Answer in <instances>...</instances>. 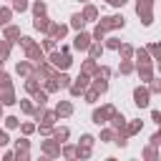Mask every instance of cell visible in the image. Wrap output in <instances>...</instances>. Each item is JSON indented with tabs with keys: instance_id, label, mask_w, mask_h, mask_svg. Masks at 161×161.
Here are the masks:
<instances>
[{
	"instance_id": "obj_1",
	"label": "cell",
	"mask_w": 161,
	"mask_h": 161,
	"mask_svg": "<svg viewBox=\"0 0 161 161\" xmlns=\"http://www.w3.org/2000/svg\"><path fill=\"white\" fill-rule=\"evenodd\" d=\"M45 60H48V63H50L55 70H68V68L73 65V58H70V53H60L58 48H55V50H50Z\"/></svg>"
},
{
	"instance_id": "obj_2",
	"label": "cell",
	"mask_w": 161,
	"mask_h": 161,
	"mask_svg": "<svg viewBox=\"0 0 161 161\" xmlns=\"http://www.w3.org/2000/svg\"><path fill=\"white\" fill-rule=\"evenodd\" d=\"M153 5H156V0H136V15L141 18V23L146 28L153 25Z\"/></svg>"
},
{
	"instance_id": "obj_3",
	"label": "cell",
	"mask_w": 161,
	"mask_h": 161,
	"mask_svg": "<svg viewBox=\"0 0 161 161\" xmlns=\"http://www.w3.org/2000/svg\"><path fill=\"white\" fill-rule=\"evenodd\" d=\"M106 33L108 30H121V28H126V18L121 15V13H116V15H98V20H96Z\"/></svg>"
},
{
	"instance_id": "obj_4",
	"label": "cell",
	"mask_w": 161,
	"mask_h": 161,
	"mask_svg": "<svg viewBox=\"0 0 161 161\" xmlns=\"http://www.w3.org/2000/svg\"><path fill=\"white\" fill-rule=\"evenodd\" d=\"M116 111H118V108H116L113 103H106V106H101V108H93L91 121H93L96 126H106V123H108V118H111Z\"/></svg>"
},
{
	"instance_id": "obj_5",
	"label": "cell",
	"mask_w": 161,
	"mask_h": 161,
	"mask_svg": "<svg viewBox=\"0 0 161 161\" xmlns=\"http://www.w3.org/2000/svg\"><path fill=\"white\" fill-rule=\"evenodd\" d=\"M133 106L136 108H148L151 106V93H148L146 83H141V86L133 88Z\"/></svg>"
},
{
	"instance_id": "obj_6",
	"label": "cell",
	"mask_w": 161,
	"mask_h": 161,
	"mask_svg": "<svg viewBox=\"0 0 161 161\" xmlns=\"http://www.w3.org/2000/svg\"><path fill=\"white\" fill-rule=\"evenodd\" d=\"M40 153L48 158H58L60 156V143L53 136H45V141H40Z\"/></svg>"
},
{
	"instance_id": "obj_7",
	"label": "cell",
	"mask_w": 161,
	"mask_h": 161,
	"mask_svg": "<svg viewBox=\"0 0 161 161\" xmlns=\"http://www.w3.org/2000/svg\"><path fill=\"white\" fill-rule=\"evenodd\" d=\"M23 50H25V58H28V60H33V63L45 60V50L40 48V43H38V40H30L28 45H23Z\"/></svg>"
},
{
	"instance_id": "obj_8",
	"label": "cell",
	"mask_w": 161,
	"mask_h": 161,
	"mask_svg": "<svg viewBox=\"0 0 161 161\" xmlns=\"http://www.w3.org/2000/svg\"><path fill=\"white\" fill-rule=\"evenodd\" d=\"M133 73H138L141 83H148L156 73H153V63H133Z\"/></svg>"
},
{
	"instance_id": "obj_9",
	"label": "cell",
	"mask_w": 161,
	"mask_h": 161,
	"mask_svg": "<svg viewBox=\"0 0 161 161\" xmlns=\"http://www.w3.org/2000/svg\"><path fill=\"white\" fill-rule=\"evenodd\" d=\"M91 40H93V38H91V33H88V30H75V38H73V50H80V53H83V50L91 45Z\"/></svg>"
},
{
	"instance_id": "obj_10",
	"label": "cell",
	"mask_w": 161,
	"mask_h": 161,
	"mask_svg": "<svg viewBox=\"0 0 161 161\" xmlns=\"http://www.w3.org/2000/svg\"><path fill=\"white\" fill-rule=\"evenodd\" d=\"M68 23H50V28H48V35L53 38V40H63L65 35H68Z\"/></svg>"
},
{
	"instance_id": "obj_11",
	"label": "cell",
	"mask_w": 161,
	"mask_h": 161,
	"mask_svg": "<svg viewBox=\"0 0 161 161\" xmlns=\"http://www.w3.org/2000/svg\"><path fill=\"white\" fill-rule=\"evenodd\" d=\"M141 128H143V121H141V118H126L123 133H126L128 138H133V136H138V133H141Z\"/></svg>"
},
{
	"instance_id": "obj_12",
	"label": "cell",
	"mask_w": 161,
	"mask_h": 161,
	"mask_svg": "<svg viewBox=\"0 0 161 161\" xmlns=\"http://www.w3.org/2000/svg\"><path fill=\"white\" fill-rule=\"evenodd\" d=\"M33 70H35V63H33V60H28V58L15 63V73H18L20 78H28V75H33Z\"/></svg>"
},
{
	"instance_id": "obj_13",
	"label": "cell",
	"mask_w": 161,
	"mask_h": 161,
	"mask_svg": "<svg viewBox=\"0 0 161 161\" xmlns=\"http://www.w3.org/2000/svg\"><path fill=\"white\" fill-rule=\"evenodd\" d=\"M80 15H83V20H86V23H96V20H98V15H101V10H98L93 3H86V5H83V10H80Z\"/></svg>"
},
{
	"instance_id": "obj_14",
	"label": "cell",
	"mask_w": 161,
	"mask_h": 161,
	"mask_svg": "<svg viewBox=\"0 0 161 161\" xmlns=\"http://www.w3.org/2000/svg\"><path fill=\"white\" fill-rule=\"evenodd\" d=\"M53 111H55L58 118H70V116H73V103H70V101H58Z\"/></svg>"
},
{
	"instance_id": "obj_15",
	"label": "cell",
	"mask_w": 161,
	"mask_h": 161,
	"mask_svg": "<svg viewBox=\"0 0 161 161\" xmlns=\"http://www.w3.org/2000/svg\"><path fill=\"white\" fill-rule=\"evenodd\" d=\"M91 88H93L98 96L108 93V78H101V75H91Z\"/></svg>"
},
{
	"instance_id": "obj_16",
	"label": "cell",
	"mask_w": 161,
	"mask_h": 161,
	"mask_svg": "<svg viewBox=\"0 0 161 161\" xmlns=\"http://www.w3.org/2000/svg\"><path fill=\"white\" fill-rule=\"evenodd\" d=\"M50 18L48 15H35V20H33V28L38 30V33H43V35H48V28H50Z\"/></svg>"
},
{
	"instance_id": "obj_17",
	"label": "cell",
	"mask_w": 161,
	"mask_h": 161,
	"mask_svg": "<svg viewBox=\"0 0 161 161\" xmlns=\"http://www.w3.org/2000/svg\"><path fill=\"white\" fill-rule=\"evenodd\" d=\"M141 158H143V161H158V158H161V153H158V146H153V143L143 146V148H141Z\"/></svg>"
},
{
	"instance_id": "obj_18",
	"label": "cell",
	"mask_w": 161,
	"mask_h": 161,
	"mask_svg": "<svg viewBox=\"0 0 161 161\" xmlns=\"http://www.w3.org/2000/svg\"><path fill=\"white\" fill-rule=\"evenodd\" d=\"M0 103H3L5 108H10V106H15V103H18V96H15V88H5V91H0Z\"/></svg>"
},
{
	"instance_id": "obj_19",
	"label": "cell",
	"mask_w": 161,
	"mask_h": 161,
	"mask_svg": "<svg viewBox=\"0 0 161 161\" xmlns=\"http://www.w3.org/2000/svg\"><path fill=\"white\" fill-rule=\"evenodd\" d=\"M3 38H5V40H10V43H15V40L20 38V28H18V25H13V23L3 25Z\"/></svg>"
},
{
	"instance_id": "obj_20",
	"label": "cell",
	"mask_w": 161,
	"mask_h": 161,
	"mask_svg": "<svg viewBox=\"0 0 161 161\" xmlns=\"http://www.w3.org/2000/svg\"><path fill=\"white\" fill-rule=\"evenodd\" d=\"M103 50H106V48H103V43H101V40H91V45L86 48L88 58H96V60H98V58L103 55Z\"/></svg>"
},
{
	"instance_id": "obj_21",
	"label": "cell",
	"mask_w": 161,
	"mask_h": 161,
	"mask_svg": "<svg viewBox=\"0 0 161 161\" xmlns=\"http://www.w3.org/2000/svg\"><path fill=\"white\" fill-rule=\"evenodd\" d=\"M58 143H63V141H68L70 138V128L68 126H53V133H50Z\"/></svg>"
},
{
	"instance_id": "obj_22",
	"label": "cell",
	"mask_w": 161,
	"mask_h": 161,
	"mask_svg": "<svg viewBox=\"0 0 161 161\" xmlns=\"http://www.w3.org/2000/svg\"><path fill=\"white\" fill-rule=\"evenodd\" d=\"M108 126H111L113 131H123V126H126V116L116 111V113H113V116L108 118Z\"/></svg>"
},
{
	"instance_id": "obj_23",
	"label": "cell",
	"mask_w": 161,
	"mask_h": 161,
	"mask_svg": "<svg viewBox=\"0 0 161 161\" xmlns=\"http://www.w3.org/2000/svg\"><path fill=\"white\" fill-rule=\"evenodd\" d=\"M133 63H153L146 48H133Z\"/></svg>"
},
{
	"instance_id": "obj_24",
	"label": "cell",
	"mask_w": 161,
	"mask_h": 161,
	"mask_svg": "<svg viewBox=\"0 0 161 161\" xmlns=\"http://www.w3.org/2000/svg\"><path fill=\"white\" fill-rule=\"evenodd\" d=\"M113 138H116V131L106 123V126H101V136H98V141L101 143H113Z\"/></svg>"
},
{
	"instance_id": "obj_25",
	"label": "cell",
	"mask_w": 161,
	"mask_h": 161,
	"mask_svg": "<svg viewBox=\"0 0 161 161\" xmlns=\"http://www.w3.org/2000/svg\"><path fill=\"white\" fill-rule=\"evenodd\" d=\"M68 28H73V30H86V20H83V15H80V13H73L70 20H68Z\"/></svg>"
},
{
	"instance_id": "obj_26",
	"label": "cell",
	"mask_w": 161,
	"mask_h": 161,
	"mask_svg": "<svg viewBox=\"0 0 161 161\" xmlns=\"http://www.w3.org/2000/svg\"><path fill=\"white\" fill-rule=\"evenodd\" d=\"M96 68H98V60H96V58H86V60L80 63V73H86V75H93Z\"/></svg>"
},
{
	"instance_id": "obj_27",
	"label": "cell",
	"mask_w": 161,
	"mask_h": 161,
	"mask_svg": "<svg viewBox=\"0 0 161 161\" xmlns=\"http://www.w3.org/2000/svg\"><path fill=\"white\" fill-rule=\"evenodd\" d=\"M28 10H30L33 15H45V13H48V5H45V0H33Z\"/></svg>"
},
{
	"instance_id": "obj_28",
	"label": "cell",
	"mask_w": 161,
	"mask_h": 161,
	"mask_svg": "<svg viewBox=\"0 0 161 161\" xmlns=\"http://www.w3.org/2000/svg\"><path fill=\"white\" fill-rule=\"evenodd\" d=\"M118 55H121V60H133V45L131 43H121L118 45Z\"/></svg>"
},
{
	"instance_id": "obj_29",
	"label": "cell",
	"mask_w": 161,
	"mask_h": 161,
	"mask_svg": "<svg viewBox=\"0 0 161 161\" xmlns=\"http://www.w3.org/2000/svg\"><path fill=\"white\" fill-rule=\"evenodd\" d=\"M80 98H83V101H86V103H88V106H96V103H98V98H101V96H98V93H96V91H93V88H91V86H88V88H86V91H83V93H80Z\"/></svg>"
},
{
	"instance_id": "obj_30",
	"label": "cell",
	"mask_w": 161,
	"mask_h": 161,
	"mask_svg": "<svg viewBox=\"0 0 161 161\" xmlns=\"http://www.w3.org/2000/svg\"><path fill=\"white\" fill-rule=\"evenodd\" d=\"M3 128H8V131H15V128H20V118L18 116H3Z\"/></svg>"
},
{
	"instance_id": "obj_31",
	"label": "cell",
	"mask_w": 161,
	"mask_h": 161,
	"mask_svg": "<svg viewBox=\"0 0 161 161\" xmlns=\"http://www.w3.org/2000/svg\"><path fill=\"white\" fill-rule=\"evenodd\" d=\"M60 156H63V158H75V143L63 141V143H60Z\"/></svg>"
},
{
	"instance_id": "obj_32",
	"label": "cell",
	"mask_w": 161,
	"mask_h": 161,
	"mask_svg": "<svg viewBox=\"0 0 161 161\" xmlns=\"http://www.w3.org/2000/svg\"><path fill=\"white\" fill-rule=\"evenodd\" d=\"M75 88H80V91H86L88 86H91V75H86V73H78V78H73L70 80Z\"/></svg>"
},
{
	"instance_id": "obj_33",
	"label": "cell",
	"mask_w": 161,
	"mask_h": 161,
	"mask_svg": "<svg viewBox=\"0 0 161 161\" xmlns=\"http://www.w3.org/2000/svg\"><path fill=\"white\" fill-rule=\"evenodd\" d=\"M38 88H40V78H38V75H28V78H25V91L33 96Z\"/></svg>"
},
{
	"instance_id": "obj_34",
	"label": "cell",
	"mask_w": 161,
	"mask_h": 161,
	"mask_svg": "<svg viewBox=\"0 0 161 161\" xmlns=\"http://www.w3.org/2000/svg\"><path fill=\"white\" fill-rule=\"evenodd\" d=\"M91 156H93V146L75 143V158H91Z\"/></svg>"
},
{
	"instance_id": "obj_35",
	"label": "cell",
	"mask_w": 161,
	"mask_h": 161,
	"mask_svg": "<svg viewBox=\"0 0 161 161\" xmlns=\"http://www.w3.org/2000/svg\"><path fill=\"white\" fill-rule=\"evenodd\" d=\"M70 80H73V78H70L65 70H58V73H55V83H58V88H68Z\"/></svg>"
},
{
	"instance_id": "obj_36",
	"label": "cell",
	"mask_w": 161,
	"mask_h": 161,
	"mask_svg": "<svg viewBox=\"0 0 161 161\" xmlns=\"http://www.w3.org/2000/svg\"><path fill=\"white\" fill-rule=\"evenodd\" d=\"M10 50H13V43L3 38V40H0V60H8V58H10Z\"/></svg>"
},
{
	"instance_id": "obj_37",
	"label": "cell",
	"mask_w": 161,
	"mask_h": 161,
	"mask_svg": "<svg viewBox=\"0 0 161 161\" xmlns=\"http://www.w3.org/2000/svg\"><path fill=\"white\" fill-rule=\"evenodd\" d=\"M10 20H13V8L3 5V8H0V28H3V25H8Z\"/></svg>"
},
{
	"instance_id": "obj_38",
	"label": "cell",
	"mask_w": 161,
	"mask_h": 161,
	"mask_svg": "<svg viewBox=\"0 0 161 161\" xmlns=\"http://www.w3.org/2000/svg\"><path fill=\"white\" fill-rule=\"evenodd\" d=\"M133 73V60H121L118 63V75H131Z\"/></svg>"
},
{
	"instance_id": "obj_39",
	"label": "cell",
	"mask_w": 161,
	"mask_h": 161,
	"mask_svg": "<svg viewBox=\"0 0 161 161\" xmlns=\"http://www.w3.org/2000/svg\"><path fill=\"white\" fill-rule=\"evenodd\" d=\"M146 88H148V93H151V96H158V93H161V78H156V75H153V78L148 80V86H146Z\"/></svg>"
},
{
	"instance_id": "obj_40",
	"label": "cell",
	"mask_w": 161,
	"mask_h": 161,
	"mask_svg": "<svg viewBox=\"0 0 161 161\" xmlns=\"http://www.w3.org/2000/svg\"><path fill=\"white\" fill-rule=\"evenodd\" d=\"M33 103H35V106H45V103H48V93H45L43 88H38V91L33 93Z\"/></svg>"
},
{
	"instance_id": "obj_41",
	"label": "cell",
	"mask_w": 161,
	"mask_h": 161,
	"mask_svg": "<svg viewBox=\"0 0 161 161\" xmlns=\"http://www.w3.org/2000/svg\"><path fill=\"white\" fill-rule=\"evenodd\" d=\"M18 103H20V111H23L25 116H30V113H33V108H35V103H33V98H20Z\"/></svg>"
},
{
	"instance_id": "obj_42",
	"label": "cell",
	"mask_w": 161,
	"mask_h": 161,
	"mask_svg": "<svg viewBox=\"0 0 161 161\" xmlns=\"http://www.w3.org/2000/svg\"><path fill=\"white\" fill-rule=\"evenodd\" d=\"M10 8H13V13H25L30 8V3L28 0H10Z\"/></svg>"
},
{
	"instance_id": "obj_43",
	"label": "cell",
	"mask_w": 161,
	"mask_h": 161,
	"mask_svg": "<svg viewBox=\"0 0 161 161\" xmlns=\"http://www.w3.org/2000/svg\"><path fill=\"white\" fill-rule=\"evenodd\" d=\"M146 50H148V55L153 58V63H156V60H161V45H158V43H148V48H146Z\"/></svg>"
},
{
	"instance_id": "obj_44",
	"label": "cell",
	"mask_w": 161,
	"mask_h": 161,
	"mask_svg": "<svg viewBox=\"0 0 161 161\" xmlns=\"http://www.w3.org/2000/svg\"><path fill=\"white\" fill-rule=\"evenodd\" d=\"M55 121H58L55 111H48V108H45V113H43V118H40L38 123H48V126H55Z\"/></svg>"
},
{
	"instance_id": "obj_45",
	"label": "cell",
	"mask_w": 161,
	"mask_h": 161,
	"mask_svg": "<svg viewBox=\"0 0 161 161\" xmlns=\"http://www.w3.org/2000/svg\"><path fill=\"white\" fill-rule=\"evenodd\" d=\"M20 133L23 136H33L35 133V123L33 121H20Z\"/></svg>"
},
{
	"instance_id": "obj_46",
	"label": "cell",
	"mask_w": 161,
	"mask_h": 161,
	"mask_svg": "<svg viewBox=\"0 0 161 161\" xmlns=\"http://www.w3.org/2000/svg\"><path fill=\"white\" fill-rule=\"evenodd\" d=\"M5 88H13V75L0 70V91H5Z\"/></svg>"
},
{
	"instance_id": "obj_47",
	"label": "cell",
	"mask_w": 161,
	"mask_h": 161,
	"mask_svg": "<svg viewBox=\"0 0 161 161\" xmlns=\"http://www.w3.org/2000/svg\"><path fill=\"white\" fill-rule=\"evenodd\" d=\"M40 48H43L45 53H50V50H55V48H58V40H53L50 35H45V40L40 43Z\"/></svg>"
},
{
	"instance_id": "obj_48",
	"label": "cell",
	"mask_w": 161,
	"mask_h": 161,
	"mask_svg": "<svg viewBox=\"0 0 161 161\" xmlns=\"http://www.w3.org/2000/svg\"><path fill=\"white\" fill-rule=\"evenodd\" d=\"M113 143H116L118 148H126V146H128V136H126L123 131H116V138H113Z\"/></svg>"
},
{
	"instance_id": "obj_49",
	"label": "cell",
	"mask_w": 161,
	"mask_h": 161,
	"mask_svg": "<svg viewBox=\"0 0 161 161\" xmlns=\"http://www.w3.org/2000/svg\"><path fill=\"white\" fill-rule=\"evenodd\" d=\"M13 146H15V151L18 148H30V138L28 136H20V138H15V141H10Z\"/></svg>"
},
{
	"instance_id": "obj_50",
	"label": "cell",
	"mask_w": 161,
	"mask_h": 161,
	"mask_svg": "<svg viewBox=\"0 0 161 161\" xmlns=\"http://www.w3.org/2000/svg\"><path fill=\"white\" fill-rule=\"evenodd\" d=\"M35 131L45 138V136H50V133H53V126H48V123H35Z\"/></svg>"
},
{
	"instance_id": "obj_51",
	"label": "cell",
	"mask_w": 161,
	"mask_h": 161,
	"mask_svg": "<svg viewBox=\"0 0 161 161\" xmlns=\"http://www.w3.org/2000/svg\"><path fill=\"white\" fill-rule=\"evenodd\" d=\"M91 38H93V40H103V38H106V30H103V28L96 23V28L91 30Z\"/></svg>"
},
{
	"instance_id": "obj_52",
	"label": "cell",
	"mask_w": 161,
	"mask_h": 161,
	"mask_svg": "<svg viewBox=\"0 0 161 161\" xmlns=\"http://www.w3.org/2000/svg\"><path fill=\"white\" fill-rule=\"evenodd\" d=\"M106 43H103V48H108V50H118V45H121V40L118 38H103Z\"/></svg>"
},
{
	"instance_id": "obj_53",
	"label": "cell",
	"mask_w": 161,
	"mask_h": 161,
	"mask_svg": "<svg viewBox=\"0 0 161 161\" xmlns=\"http://www.w3.org/2000/svg\"><path fill=\"white\" fill-rule=\"evenodd\" d=\"M78 143H83V146H93V143H96V136H93V133H80Z\"/></svg>"
},
{
	"instance_id": "obj_54",
	"label": "cell",
	"mask_w": 161,
	"mask_h": 161,
	"mask_svg": "<svg viewBox=\"0 0 161 161\" xmlns=\"http://www.w3.org/2000/svg\"><path fill=\"white\" fill-rule=\"evenodd\" d=\"M111 73H113V70H111V68H108V65H98V68H96V73H93V75H101V78H111Z\"/></svg>"
},
{
	"instance_id": "obj_55",
	"label": "cell",
	"mask_w": 161,
	"mask_h": 161,
	"mask_svg": "<svg viewBox=\"0 0 161 161\" xmlns=\"http://www.w3.org/2000/svg\"><path fill=\"white\" fill-rule=\"evenodd\" d=\"M10 141H13V138H10V133H8V128H3V131H0V148H5V146H10Z\"/></svg>"
},
{
	"instance_id": "obj_56",
	"label": "cell",
	"mask_w": 161,
	"mask_h": 161,
	"mask_svg": "<svg viewBox=\"0 0 161 161\" xmlns=\"http://www.w3.org/2000/svg\"><path fill=\"white\" fill-rule=\"evenodd\" d=\"M148 143H153V146H161V131H156V133L148 138Z\"/></svg>"
},
{
	"instance_id": "obj_57",
	"label": "cell",
	"mask_w": 161,
	"mask_h": 161,
	"mask_svg": "<svg viewBox=\"0 0 161 161\" xmlns=\"http://www.w3.org/2000/svg\"><path fill=\"white\" fill-rule=\"evenodd\" d=\"M13 156H15V148H13V151L8 148V151H3V153H0V158H3V161H13Z\"/></svg>"
},
{
	"instance_id": "obj_58",
	"label": "cell",
	"mask_w": 161,
	"mask_h": 161,
	"mask_svg": "<svg viewBox=\"0 0 161 161\" xmlns=\"http://www.w3.org/2000/svg\"><path fill=\"white\" fill-rule=\"evenodd\" d=\"M151 121H153V123H156V126H161V113H158V111H156V108H153V111H151Z\"/></svg>"
},
{
	"instance_id": "obj_59",
	"label": "cell",
	"mask_w": 161,
	"mask_h": 161,
	"mask_svg": "<svg viewBox=\"0 0 161 161\" xmlns=\"http://www.w3.org/2000/svg\"><path fill=\"white\" fill-rule=\"evenodd\" d=\"M106 3H108L111 8H123V5L128 3V0H106Z\"/></svg>"
},
{
	"instance_id": "obj_60",
	"label": "cell",
	"mask_w": 161,
	"mask_h": 161,
	"mask_svg": "<svg viewBox=\"0 0 161 161\" xmlns=\"http://www.w3.org/2000/svg\"><path fill=\"white\" fill-rule=\"evenodd\" d=\"M3 111H5V106H3V103H0V121H3V116H5V113H3Z\"/></svg>"
},
{
	"instance_id": "obj_61",
	"label": "cell",
	"mask_w": 161,
	"mask_h": 161,
	"mask_svg": "<svg viewBox=\"0 0 161 161\" xmlns=\"http://www.w3.org/2000/svg\"><path fill=\"white\" fill-rule=\"evenodd\" d=\"M78 3H80V5H86V3H91V0H78Z\"/></svg>"
},
{
	"instance_id": "obj_62",
	"label": "cell",
	"mask_w": 161,
	"mask_h": 161,
	"mask_svg": "<svg viewBox=\"0 0 161 161\" xmlns=\"http://www.w3.org/2000/svg\"><path fill=\"white\" fill-rule=\"evenodd\" d=\"M3 63H5V60H0V70H3Z\"/></svg>"
}]
</instances>
